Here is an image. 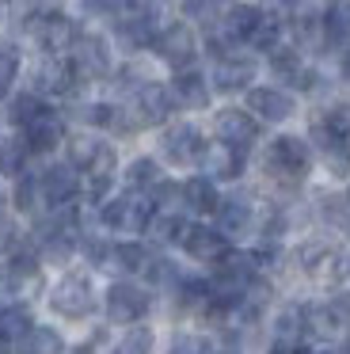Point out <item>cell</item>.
<instances>
[{"mask_svg": "<svg viewBox=\"0 0 350 354\" xmlns=\"http://www.w3.org/2000/svg\"><path fill=\"white\" fill-rule=\"evenodd\" d=\"M331 308H335V316L347 324V320H350V293H339V297L331 301Z\"/></svg>", "mask_w": 350, "mask_h": 354, "instance_id": "obj_48", "label": "cell"}, {"mask_svg": "<svg viewBox=\"0 0 350 354\" xmlns=\"http://www.w3.org/2000/svg\"><path fill=\"white\" fill-rule=\"evenodd\" d=\"M152 343H156L152 328H145V324H133V328H129L126 335L118 339L114 354H152Z\"/></svg>", "mask_w": 350, "mask_h": 354, "instance_id": "obj_38", "label": "cell"}, {"mask_svg": "<svg viewBox=\"0 0 350 354\" xmlns=\"http://www.w3.org/2000/svg\"><path fill=\"white\" fill-rule=\"evenodd\" d=\"M316 126L339 145H350V107H331L324 111V118H316Z\"/></svg>", "mask_w": 350, "mask_h": 354, "instance_id": "obj_35", "label": "cell"}, {"mask_svg": "<svg viewBox=\"0 0 350 354\" xmlns=\"http://www.w3.org/2000/svg\"><path fill=\"white\" fill-rule=\"evenodd\" d=\"M27 27L35 35V42L46 50L50 57H61V50H73L76 42V24L57 8H30L27 12Z\"/></svg>", "mask_w": 350, "mask_h": 354, "instance_id": "obj_1", "label": "cell"}, {"mask_svg": "<svg viewBox=\"0 0 350 354\" xmlns=\"http://www.w3.org/2000/svg\"><path fill=\"white\" fill-rule=\"evenodd\" d=\"M293 35L304 42V46H327L324 16H316V12H301V16L293 19Z\"/></svg>", "mask_w": 350, "mask_h": 354, "instance_id": "obj_34", "label": "cell"}, {"mask_svg": "<svg viewBox=\"0 0 350 354\" xmlns=\"http://www.w3.org/2000/svg\"><path fill=\"white\" fill-rule=\"evenodd\" d=\"M103 145L107 141L91 138V133H73V138H68V168L73 171H91V164L99 160Z\"/></svg>", "mask_w": 350, "mask_h": 354, "instance_id": "obj_25", "label": "cell"}, {"mask_svg": "<svg viewBox=\"0 0 350 354\" xmlns=\"http://www.w3.org/2000/svg\"><path fill=\"white\" fill-rule=\"evenodd\" d=\"M342 77H347V80H350V46H347V50H342Z\"/></svg>", "mask_w": 350, "mask_h": 354, "instance_id": "obj_49", "label": "cell"}, {"mask_svg": "<svg viewBox=\"0 0 350 354\" xmlns=\"http://www.w3.org/2000/svg\"><path fill=\"white\" fill-rule=\"evenodd\" d=\"M301 270L312 278H331L339 270V255L324 244H304L301 248Z\"/></svg>", "mask_w": 350, "mask_h": 354, "instance_id": "obj_26", "label": "cell"}, {"mask_svg": "<svg viewBox=\"0 0 350 354\" xmlns=\"http://www.w3.org/2000/svg\"><path fill=\"white\" fill-rule=\"evenodd\" d=\"M0 354H8V343H0Z\"/></svg>", "mask_w": 350, "mask_h": 354, "instance_id": "obj_51", "label": "cell"}, {"mask_svg": "<svg viewBox=\"0 0 350 354\" xmlns=\"http://www.w3.org/2000/svg\"><path fill=\"white\" fill-rule=\"evenodd\" d=\"M183 252H187L190 259L217 263L228 248H225V236H221L217 229H210V225H190L187 236H183Z\"/></svg>", "mask_w": 350, "mask_h": 354, "instance_id": "obj_15", "label": "cell"}, {"mask_svg": "<svg viewBox=\"0 0 350 354\" xmlns=\"http://www.w3.org/2000/svg\"><path fill=\"white\" fill-rule=\"evenodd\" d=\"M213 133H217L221 145L236 149V153H248V149L259 141V122L243 107H225V111H217V118H213Z\"/></svg>", "mask_w": 350, "mask_h": 354, "instance_id": "obj_8", "label": "cell"}, {"mask_svg": "<svg viewBox=\"0 0 350 354\" xmlns=\"http://www.w3.org/2000/svg\"><path fill=\"white\" fill-rule=\"evenodd\" d=\"M248 111H255V118L263 122H286L297 111V103L282 88H248Z\"/></svg>", "mask_w": 350, "mask_h": 354, "instance_id": "obj_13", "label": "cell"}, {"mask_svg": "<svg viewBox=\"0 0 350 354\" xmlns=\"http://www.w3.org/2000/svg\"><path fill=\"white\" fill-rule=\"evenodd\" d=\"M282 31H286V24H282L274 12H263L255 24V31L248 35V46L251 50H266V54H274V50L282 46Z\"/></svg>", "mask_w": 350, "mask_h": 354, "instance_id": "obj_27", "label": "cell"}, {"mask_svg": "<svg viewBox=\"0 0 350 354\" xmlns=\"http://www.w3.org/2000/svg\"><path fill=\"white\" fill-rule=\"evenodd\" d=\"M15 77H19V50H15L12 42H4V46H0V100L12 92Z\"/></svg>", "mask_w": 350, "mask_h": 354, "instance_id": "obj_41", "label": "cell"}, {"mask_svg": "<svg viewBox=\"0 0 350 354\" xmlns=\"http://www.w3.org/2000/svg\"><path fill=\"white\" fill-rule=\"evenodd\" d=\"M213 354H228V351H213Z\"/></svg>", "mask_w": 350, "mask_h": 354, "instance_id": "obj_53", "label": "cell"}, {"mask_svg": "<svg viewBox=\"0 0 350 354\" xmlns=\"http://www.w3.org/2000/svg\"><path fill=\"white\" fill-rule=\"evenodd\" d=\"M167 354H210V343H205L202 335H190V331H183V335L172 339Z\"/></svg>", "mask_w": 350, "mask_h": 354, "instance_id": "obj_44", "label": "cell"}, {"mask_svg": "<svg viewBox=\"0 0 350 354\" xmlns=\"http://www.w3.org/2000/svg\"><path fill=\"white\" fill-rule=\"evenodd\" d=\"M8 305H15V290H12V282H8V274H0V313H4Z\"/></svg>", "mask_w": 350, "mask_h": 354, "instance_id": "obj_46", "label": "cell"}, {"mask_svg": "<svg viewBox=\"0 0 350 354\" xmlns=\"http://www.w3.org/2000/svg\"><path fill=\"white\" fill-rule=\"evenodd\" d=\"M30 328H35V316H30V308L19 305V301L0 313V343H19V339L30 335Z\"/></svg>", "mask_w": 350, "mask_h": 354, "instance_id": "obj_22", "label": "cell"}, {"mask_svg": "<svg viewBox=\"0 0 350 354\" xmlns=\"http://www.w3.org/2000/svg\"><path fill=\"white\" fill-rule=\"evenodd\" d=\"M38 191H42L46 206L61 209V206H73L76 191H80V179H76V171L68 168V164H50V168L38 176Z\"/></svg>", "mask_w": 350, "mask_h": 354, "instance_id": "obj_12", "label": "cell"}, {"mask_svg": "<svg viewBox=\"0 0 350 354\" xmlns=\"http://www.w3.org/2000/svg\"><path fill=\"white\" fill-rule=\"evenodd\" d=\"M19 354H65V339L53 328H30L27 339H19Z\"/></svg>", "mask_w": 350, "mask_h": 354, "instance_id": "obj_30", "label": "cell"}, {"mask_svg": "<svg viewBox=\"0 0 350 354\" xmlns=\"http://www.w3.org/2000/svg\"><path fill=\"white\" fill-rule=\"evenodd\" d=\"M324 27H327V46L331 42H347L350 46V4H331L324 12Z\"/></svg>", "mask_w": 350, "mask_h": 354, "instance_id": "obj_36", "label": "cell"}, {"mask_svg": "<svg viewBox=\"0 0 350 354\" xmlns=\"http://www.w3.org/2000/svg\"><path fill=\"white\" fill-rule=\"evenodd\" d=\"M301 320H304V331L316 339H335L342 331V320L335 316L331 305H308L301 308Z\"/></svg>", "mask_w": 350, "mask_h": 354, "instance_id": "obj_23", "label": "cell"}, {"mask_svg": "<svg viewBox=\"0 0 350 354\" xmlns=\"http://www.w3.org/2000/svg\"><path fill=\"white\" fill-rule=\"evenodd\" d=\"M301 335H304L301 308H286V313H278V320H274V343H297Z\"/></svg>", "mask_w": 350, "mask_h": 354, "instance_id": "obj_39", "label": "cell"}, {"mask_svg": "<svg viewBox=\"0 0 350 354\" xmlns=\"http://www.w3.org/2000/svg\"><path fill=\"white\" fill-rule=\"evenodd\" d=\"M80 252L88 255V263H91V267H107V259H111V252H114V248L107 244L103 236L88 232V236H84V244H80Z\"/></svg>", "mask_w": 350, "mask_h": 354, "instance_id": "obj_43", "label": "cell"}, {"mask_svg": "<svg viewBox=\"0 0 350 354\" xmlns=\"http://www.w3.org/2000/svg\"><path fill=\"white\" fill-rule=\"evenodd\" d=\"M145 274H149L152 286H164V290H175V286L183 282L179 270H175L172 259H149V267H145Z\"/></svg>", "mask_w": 350, "mask_h": 354, "instance_id": "obj_42", "label": "cell"}, {"mask_svg": "<svg viewBox=\"0 0 350 354\" xmlns=\"http://www.w3.org/2000/svg\"><path fill=\"white\" fill-rule=\"evenodd\" d=\"M12 202H15V209H19V214H35V209H38V202H42V191H38V179H30V176H19V179H15Z\"/></svg>", "mask_w": 350, "mask_h": 354, "instance_id": "obj_40", "label": "cell"}, {"mask_svg": "<svg viewBox=\"0 0 350 354\" xmlns=\"http://www.w3.org/2000/svg\"><path fill=\"white\" fill-rule=\"evenodd\" d=\"M167 92H172V100L179 103L183 111H202L205 103H210V84H205V77H198V73H179Z\"/></svg>", "mask_w": 350, "mask_h": 354, "instance_id": "obj_18", "label": "cell"}, {"mask_svg": "<svg viewBox=\"0 0 350 354\" xmlns=\"http://www.w3.org/2000/svg\"><path fill=\"white\" fill-rule=\"evenodd\" d=\"M76 88V69L68 57H46L38 62L35 77H30V92L42 100V95H68Z\"/></svg>", "mask_w": 350, "mask_h": 354, "instance_id": "obj_11", "label": "cell"}, {"mask_svg": "<svg viewBox=\"0 0 350 354\" xmlns=\"http://www.w3.org/2000/svg\"><path fill=\"white\" fill-rule=\"evenodd\" d=\"M179 191H183V206L187 209H194V214H217L221 194H217V187H213L210 176H190Z\"/></svg>", "mask_w": 350, "mask_h": 354, "instance_id": "obj_21", "label": "cell"}, {"mask_svg": "<svg viewBox=\"0 0 350 354\" xmlns=\"http://www.w3.org/2000/svg\"><path fill=\"white\" fill-rule=\"evenodd\" d=\"M152 50H156V57L164 65H172L175 73H190V65H194V57H198V39L187 24H172L156 35Z\"/></svg>", "mask_w": 350, "mask_h": 354, "instance_id": "obj_6", "label": "cell"}, {"mask_svg": "<svg viewBox=\"0 0 350 354\" xmlns=\"http://www.w3.org/2000/svg\"><path fill=\"white\" fill-rule=\"evenodd\" d=\"M152 308V297L133 282H114L107 290V320L111 324H137Z\"/></svg>", "mask_w": 350, "mask_h": 354, "instance_id": "obj_9", "label": "cell"}, {"mask_svg": "<svg viewBox=\"0 0 350 354\" xmlns=\"http://www.w3.org/2000/svg\"><path fill=\"white\" fill-rule=\"evenodd\" d=\"M270 73H274V77H282V80H293V84H297V77L304 73L301 54H297L293 46H278V50L270 54Z\"/></svg>", "mask_w": 350, "mask_h": 354, "instance_id": "obj_37", "label": "cell"}, {"mask_svg": "<svg viewBox=\"0 0 350 354\" xmlns=\"http://www.w3.org/2000/svg\"><path fill=\"white\" fill-rule=\"evenodd\" d=\"M76 77L84 80H103L111 73V46L103 42V35H76L73 50H68Z\"/></svg>", "mask_w": 350, "mask_h": 354, "instance_id": "obj_7", "label": "cell"}, {"mask_svg": "<svg viewBox=\"0 0 350 354\" xmlns=\"http://www.w3.org/2000/svg\"><path fill=\"white\" fill-rule=\"evenodd\" d=\"M255 80V62L248 54H228L213 65V88L217 92H243Z\"/></svg>", "mask_w": 350, "mask_h": 354, "instance_id": "obj_14", "label": "cell"}, {"mask_svg": "<svg viewBox=\"0 0 350 354\" xmlns=\"http://www.w3.org/2000/svg\"><path fill=\"white\" fill-rule=\"evenodd\" d=\"M259 16H263V8H255V4H232V8L221 12V24H225V31L236 42H248V35L255 31Z\"/></svg>", "mask_w": 350, "mask_h": 354, "instance_id": "obj_24", "label": "cell"}, {"mask_svg": "<svg viewBox=\"0 0 350 354\" xmlns=\"http://www.w3.org/2000/svg\"><path fill=\"white\" fill-rule=\"evenodd\" d=\"M160 153L172 164H194V160H202L205 141H202V133H198V126L175 122V126H167L164 138H160Z\"/></svg>", "mask_w": 350, "mask_h": 354, "instance_id": "obj_10", "label": "cell"}, {"mask_svg": "<svg viewBox=\"0 0 350 354\" xmlns=\"http://www.w3.org/2000/svg\"><path fill=\"white\" fill-rule=\"evenodd\" d=\"M187 229H190V225L183 221L179 214H152V221H149V229H145V232H152L156 244H183Z\"/></svg>", "mask_w": 350, "mask_h": 354, "instance_id": "obj_29", "label": "cell"}, {"mask_svg": "<svg viewBox=\"0 0 350 354\" xmlns=\"http://www.w3.org/2000/svg\"><path fill=\"white\" fill-rule=\"evenodd\" d=\"M46 111H50V107H46V103L38 100L35 92H19V95L12 100V107H8V118H12L15 126H23V130H27V126L35 122V118H42Z\"/></svg>", "mask_w": 350, "mask_h": 354, "instance_id": "obj_32", "label": "cell"}, {"mask_svg": "<svg viewBox=\"0 0 350 354\" xmlns=\"http://www.w3.org/2000/svg\"><path fill=\"white\" fill-rule=\"evenodd\" d=\"M111 259L118 263L126 274H141L145 267H149V248L145 244H137V240H126V244H114V252H111Z\"/></svg>", "mask_w": 350, "mask_h": 354, "instance_id": "obj_31", "label": "cell"}, {"mask_svg": "<svg viewBox=\"0 0 350 354\" xmlns=\"http://www.w3.org/2000/svg\"><path fill=\"white\" fill-rule=\"evenodd\" d=\"M50 308L65 320H84L95 313V290L84 274H65L50 293Z\"/></svg>", "mask_w": 350, "mask_h": 354, "instance_id": "obj_4", "label": "cell"}, {"mask_svg": "<svg viewBox=\"0 0 350 354\" xmlns=\"http://www.w3.org/2000/svg\"><path fill=\"white\" fill-rule=\"evenodd\" d=\"M84 118H88L91 126H111V130H114V118H118V107H111V103H91V107L84 111Z\"/></svg>", "mask_w": 350, "mask_h": 354, "instance_id": "obj_45", "label": "cell"}, {"mask_svg": "<svg viewBox=\"0 0 350 354\" xmlns=\"http://www.w3.org/2000/svg\"><path fill=\"white\" fill-rule=\"evenodd\" d=\"M73 354H91V346H88V343H84V346H76V351H73Z\"/></svg>", "mask_w": 350, "mask_h": 354, "instance_id": "obj_50", "label": "cell"}, {"mask_svg": "<svg viewBox=\"0 0 350 354\" xmlns=\"http://www.w3.org/2000/svg\"><path fill=\"white\" fill-rule=\"evenodd\" d=\"M4 274H8V282H12L15 297L42 286V267H38V255H30L27 248H19V252L8 255V270H4Z\"/></svg>", "mask_w": 350, "mask_h": 354, "instance_id": "obj_17", "label": "cell"}, {"mask_svg": "<svg viewBox=\"0 0 350 354\" xmlns=\"http://www.w3.org/2000/svg\"><path fill=\"white\" fill-rule=\"evenodd\" d=\"M99 221L114 232H145L152 221V198H145L137 191L122 194V198H111L99 206Z\"/></svg>", "mask_w": 350, "mask_h": 354, "instance_id": "obj_2", "label": "cell"}, {"mask_svg": "<svg viewBox=\"0 0 350 354\" xmlns=\"http://www.w3.org/2000/svg\"><path fill=\"white\" fill-rule=\"evenodd\" d=\"M23 141H27L30 153H53V149L65 141V122H61V115L46 111L42 118H35V122L23 130Z\"/></svg>", "mask_w": 350, "mask_h": 354, "instance_id": "obj_16", "label": "cell"}, {"mask_svg": "<svg viewBox=\"0 0 350 354\" xmlns=\"http://www.w3.org/2000/svg\"><path fill=\"white\" fill-rule=\"evenodd\" d=\"M251 221H255V214H251V202H243V198H225L217 206V232L225 240L243 236L251 229Z\"/></svg>", "mask_w": 350, "mask_h": 354, "instance_id": "obj_20", "label": "cell"}, {"mask_svg": "<svg viewBox=\"0 0 350 354\" xmlns=\"http://www.w3.org/2000/svg\"><path fill=\"white\" fill-rule=\"evenodd\" d=\"M156 16L160 8L156 4H126L122 8V16L114 19V35H118V42L126 50H145L156 42Z\"/></svg>", "mask_w": 350, "mask_h": 354, "instance_id": "obj_3", "label": "cell"}, {"mask_svg": "<svg viewBox=\"0 0 350 354\" xmlns=\"http://www.w3.org/2000/svg\"><path fill=\"white\" fill-rule=\"evenodd\" d=\"M126 183H129V191H152L160 183V164L152 156H137L126 168Z\"/></svg>", "mask_w": 350, "mask_h": 354, "instance_id": "obj_33", "label": "cell"}, {"mask_svg": "<svg viewBox=\"0 0 350 354\" xmlns=\"http://www.w3.org/2000/svg\"><path fill=\"white\" fill-rule=\"evenodd\" d=\"M202 168L210 171V179H240V171H243V153L221 145V141H217V145H205Z\"/></svg>", "mask_w": 350, "mask_h": 354, "instance_id": "obj_19", "label": "cell"}, {"mask_svg": "<svg viewBox=\"0 0 350 354\" xmlns=\"http://www.w3.org/2000/svg\"><path fill=\"white\" fill-rule=\"evenodd\" d=\"M320 354H331V351H320Z\"/></svg>", "mask_w": 350, "mask_h": 354, "instance_id": "obj_54", "label": "cell"}, {"mask_svg": "<svg viewBox=\"0 0 350 354\" xmlns=\"http://www.w3.org/2000/svg\"><path fill=\"white\" fill-rule=\"evenodd\" d=\"M312 164V153L308 145H304L301 138H293V133H286V138H274L270 149H266V171L278 179H304V171H308Z\"/></svg>", "mask_w": 350, "mask_h": 354, "instance_id": "obj_5", "label": "cell"}, {"mask_svg": "<svg viewBox=\"0 0 350 354\" xmlns=\"http://www.w3.org/2000/svg\"><path fill=\"white\" fill-rule=\"evenodd\" d=\"M15 240H19V236H15V229H12V221H8V217H4V214H0V248H12V244H15Z\"/></svg>", "mask_w": 350, "mask_h": 354, "instance_id": "obj_47", "label": "cell"}, {"mask_svg": "<svg viewBox=\"0 0 350 354\" xmlns=\"http://www.w3.org/2000/svg\"><path fill=\"white\" fill-rule=\"evenodd\" d=\"M27 156H30V149L23 138H0V176L19 179L23 168H27Z\"/></svg>", "mask_w": 350, "mask_h": 354, "instance_id": "obj_28", "label": "cell"}, {"mask_svg": "<svg viewBox=\"0 0 350 354\" xmlns=\"http://www.w3.org/2000/svg\"><path fill=\"white\" fill-rule=\"evenodd\" d=\"M342 354H350V339H347V346H342Z\"/></svg>", "mask_w": 350, "mask_h": 354, "instance_id": "obj_52", "label": "cell"}]
</instances>
